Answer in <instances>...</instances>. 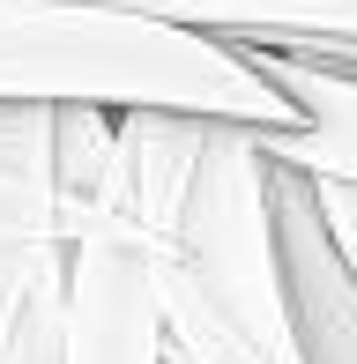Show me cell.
I'll return each instance as SVG.
<instances>
[{
	"instance_id": "1",
	"label": "cell",
	"mask_w": 357,
	"mask_h": 364,
	"mask_svg": "<svg viewBox=\"0 0 357 364\" xmlns=\"http://www.w3.org/2000/svg\"><path fill=\"white\" fill-rule=\"evenodd\" d=\"M0 105H171L246 127H298L246 45L82 0H0Z\"/></svg>"
},
{
	"instance_id": "2",
	"label": "cell",
	"mask_w": 357,
	"mask_h": 364,
	"mask_svg": "<svg viewBox=\"0 0 357 364\" xmlns=\"http://www.w3.org/2000/svg\"><path fill=\"white\" fill-rule=\"evenodd\" d=\"M68 290L53 105H0V364H68Z\"/></svg>"
},
{
	"instance_id": "3",
	"label": "cell",
	"mask_w": 357,
	"mask_h": 364,
	"mask_svg": "<svg viewBox=\"0 0 357 364\" xmlns=\"http://www.w3.org/2000/svg\"><path fill=\"white\" fill-rule=\"evenodd\" d=\"M68 364H171L156 312V238L112 186L75 230Z\"/></svg>"
},
{
	"instance_id": "4",
	"label": "cell",
	"mask_w": 357,
	"mask_h": 364,
	"mask_svg": "<svg viewBox=\"0 0 357 364\" xmlns=\"http://www.w3.org/2000/svg\"><path fill=\"white\" fill-rule=\"evenodd\" d=\"M268 201H275V253H283V297L298 327L305 364H357V268L343 260L328 216H320L313 171L268 156Z\"/></svg>"
},
{
	"instance_id": "5",
	"label": "cell",
	"mask_w": 357,
	"mask_h": 364,
	"mask_svg": "<svg viewBox=\"0 0 357 364\" xmlns=\"http://www.w3.org/2000/svg\"><path fill=\"white\" fill-rule=\"evenodd\" d=\"M246 53L298 105V127H261V149L320 178H357V75H335L320 60L275 53V45H246Z\"/></svg>"
},
{
	"instance_id": "6",
	"label": "cell",
	"mask_w": 357,
	"mask_h": 364,
	"mask_svg": "<svg viewBox=\"0 0 357 364\" xmlns=\"http://www.w3.org/2000/svg\"><path fill=\"white\" fill-rule=\"evenodd\" d=\"M82 8L149 15V23H178L231 45H290V38H328V30L357 38V0H82Z\"/></svg>"
},
{
	"instance_id": "7",
	"label": "cell",
	"mask_w": 357,
	"mask_h": 364,
	"mask_svg": "<svg viewBox=\"0 0 357 364\" xmlns=\"http://www.w3.org/2000/svg\"><path fill=\"white\" fill-rule=\"evenodd\" d=\"M313 193H320V216H328L343 260L357 268V178H320V171H313Z\"/></svg>"
}]
</instances>
